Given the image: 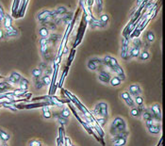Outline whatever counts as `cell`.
<instances>
[{"label": "cell", "mask_w": 165, "mask_h": 146, "mask_svg": "<svg viewBox=\"0 0 165 146\" xmlns=\"http://www.w3.org/2000/svg\"><path fill=\"white\" fill-rule=\"evenodd\" d=\"M127 130V122L122 117H116L114 118L110 127V133L111 136H115L120 132H126Z\"/></svg>", "instance_id": "cell-1"}, {"label": "cell", "mask_w": 165, "mask_h": 146, "mask_svg": "<svg viewBox=\"0 0 165 146\" xmlns=\"http://www.w3.org/2000/svg\"><path fill=\"white\" fill-rule=\"evenodd\" d=\"M36 18L40 24H46V23L53 21V11L50 10H43L39 11L36 15Z\"/></svg>", "instance_id": "cell-2"}, {"label": "cell", "mask_w": 165, "mask_h": 146, "mask_svg": "<svg viewBox=\"0 0 165 146\" xmlns=\"http://www.w3.org/2000/svg\"><path fill=\"white\" fill-rule=\"evenodd\" d=\"M128 132H120L112 137V146H124L127 142Z\"/></svg>", "instance_id": "cell-3"}, {"label": "cell", "mask_w": 165, "mask_h": 146, "mask_svg": "<svg viewBox=\"0 0 165 146\" xmlns=\"http://www.w3.org/2000/svg\"><path fill=\"white\" fill-rule=\"evenodd\" d=\"M129 47H130V42H129L128 38L124 37L122 39L121 43V58L124 61L130 60V56H129Z\"/></svg>", "instance_id": "cell-4"}, {"label": "cell", "mask_w": 165, "mask_h": 146, "mask_svg": "<svg viewBox=\"0 0 165 146\" xmlns=\"http://www.w3.org/2000/svg\"><path fill=\"white\" fill-rule=\"evenodd\" d=\"M111 75H110V72L108 71L107 68H101V66L98 68V75H97V78L100 82L104 84H109L110 83V80L111 78Z\"/></svg>", "instance_id": "cell-5"}, {"label": "cell", "mask_w": 165, "mask_h": 146, "mask_svg": "<svg viewBox=\"0 0 165 146\" xmlns=\"http://www.w3.org/2000/svg\"><path fill=\"white\" fill-rule=\"evenodd\" d=\"M100 66H103V63H102V58H98V57H95L92 58L88 61L87 62V68L90 71H97L98 68Z\"/></svg>", "instance_id": "cell-6"}, {"label": "cell", "mask_w": 165, "mask_h": 146, "mask_svg": "<svg viewBox=\"0 0 165 146\" xmlns=\"http://www.w3.org/2000/svg\"><path fill=\"white\" fill-rule=\"evenodd\" d=\"M21 78H22V75L19 74L18 72L12 71L11 74H10V75L8 76L7 81H8L11 85L15 86V85H18V84H19V82H20Z\"/></svg>", "instance_id": "cell-7"}, {"label": "cell", "mask_w": 165, "mask_h": 146, "mask_svg": "<svg viewBox=\"0 0 165 146\" xmlns=\"http://www.w3.org/2000/svg\"><path fill=\"white\" fill-rule=\"evenodd\" d=\"M150 112L152 113V115L154 117V119L156 121H161V117H162V114H161V108H160V106L159 104H153L152 106H151V110Z\"/></svg>", "instance_id": "cell-8"}, {"label": "cell", "mask_w": 165, "mask_h": 146, "mask_svg": "<svg viewBox=\"0 0 165 146\" xmlns=\"http://www.w3.org/2000/svg\"><path fill=\"white\" fill-rule=\"evenodd\" d=\"M4 31H5V38H9V39L19 37V35H20L18 28H16V27L13 26L9 27V28L4 29Z\"/></svg>", "instance_id": "cell-9"}, {"label": "cell", "mask_w": 165, "mask_h": 146, "mask_svg": "<svg viewBox=\"0 0 165 146\" xmlns=\"http://www.w3.org/2000/svg\"><path fill=\"white\" fill-rule=\"evenodd\" d=\"M142 88L139 84H131L128 88V93H130L131 96H138L142 94Z\"/></svg>", "instance_id": "cell-10"}, {"label": "cell", "mask_w": 165, "mask_h": 146, "mask_svg": "<svg viewBox=\"0 0 165 146\" xmlns=\"http://www.w3.org/2000/svg\"><path fill=\"white\" fill-rule=\"evenodd\" d=\"M98 106L100 108V117L108 119L109 117V106L106 102H99Z\"/></svg>", "instance_id": "cell-11"}, {"label": "cell", "mask_w": 165, "mask_h": 146, "mask_svg": "<svg viewBox=\"0 0 165 146\" xmlns=\"http://www.w3.org/2000/svg\"><path fill=\"white\" fill-rule=\"evenodd\" d=\"M110 72H111V73H114V74H116V75H117L122 81H124V80H126V78H127L126 73H124V71L123 68L120 66V64L117 65L116 67H114L113 69L111 70Z\"/></svg>", "instance_id": "cell-12"}, {"label": "cell", "mask_w": 165, "mask_h": 146, "mask_svg": "<svg viewBox=\"0 0 165 146\" xmlns=\"http://www.w3.org/2000/svg\"><path fill=\"white\" fill-rule=\"evenodd\" d=\"M67 12L68 10L65 6H58L55 10H53V18H55L56 16H63Z\"/></svg>", "instance_id": "cell-13"}, {"label": "cell", "mask_w": 165, "mask_h": 146, "mask_svg": "<svg viewBox=\"0 0 165 146\" xmlns=\"http://www.w3.org/2000/svg\"><path fill=\"white\" fill-rule=\"evenodd\" d=\"M73 19H74V12L68 11L65 15L62 16V24L68 26L71 23H72Z\"/></svg>", "instance_id": "cell-14"}, {"label": "cell", "mask_w": 165, "mask_h": 146, "mask_svg": "<svg viewBox=\"0 0 165 146\" xmlns=\"http://www.w3.org/2000/svg\"><path fill=\"white\" fill-rule=\"evenodd\" d=\"M13 89V86L11 85L8 81H2L0 82V93H8L10 90Z\"/></svg>", "instance_id": "cell-15"}, {"label": "cell", "mask_w": 165, "mask_h": 146, "mask_svg": "<svg viewBox=\"0 0 165 146\" xmlns=\"http://www.w3.org/2000/svg\"><path fill=\"white\" fill-rule=\"evenodd\" d=\"M150 57H151V54H150V52L148 51V50H147V49H142L138 58H139L140 61H147L150 58Z\"/></svg>", "instance_id": "cell-16"}, {"label": "cell", "mask_w": 165, "mask_h": 146, "mask_svg": "<svg viewBox=\"0 0 165 146\" xmlns=\"http://www.w3.org/2000/svg\"><path fill=\"white\" fill-rule=\"evenodd\" d=\"M147 130L150 134H153V135H158L160 133V130H161V126L160 125L158 124H153L152 125H150L147 127Z\"/></svg>", "instance_id": "cell-17"}, {"label": "cell", "mask_w": 165, "mask_h": 146, "mask_svg": "<svg viewBox=\"0 0 165 146\" xmlns=\"http://www.w3.org/2000/svg\"><path fill=\"white\" fill-rule=\"evenodd\" d=\"M141 50H142L141 48L131 45V46L129 47V56H130V58H137L141 53Z\"/></svg>", "instance_id": "cell-18"}, {"label": "cell", "mask_w": 165, "mask_h": 146, "mask_svg": "<svg viewBox=\"0 0 165 146\" xmlns=\"http://www.w3.org/2000/svg\"><path fill=\"white\" fill-rule=\"evenodd\" d=\"M2 24H3V26H4V29L12 26V18L11 17V15H9L6 13V15H5V17H4V19L2 21Z\"/></svg>", "instance_id": "cell-19"}, {"label": "cell", "mask_w": 165, "mask_h": 146, "mask_svg": "<svg viewBox=\"0 0 165 146\" xmlns=\"http://www.w3.org/2000/svg\"><path fill=\"white\" fill-rule=\"evenodd\" d=\"M60 35L59 34H57V33H54V32H50V34H49L48 36V42H49V44H53V45H55L57 43H58V41L60 40Z\"/></svg>", "instance_id": "cell-20"}, {"label": "cell", "mask_w": 165, "mask_h": 146, "mask_svg": "<svg viewBox=\"0 0 165 146\" xmlns=\"http://www.w3.org/2000/svg\"><path fill=\"white\" fill-rule=\"evenodd\" d=\"M38 33H39V36H40L41 38H48L49 34H50V31H49V29L47 28L46 26H42L39 28Z\"/></svg>", "instance_id": "cell-21"}, {"label": "cell", "mask_w": 165, "mask_h": 146, "mask_svg": "<svg viewBox=\"0 0 165 146\" xmlns=\"http://www.w3.org/2000/svg\"><path fill=\"white\" fill-rule=\"evenodd\" d=\"M122 82H123V81L120 79L117 75H113V76H111V78H110V83H109V84H110L111 87H118L119 85H121Z\"/></svg>", "instance_id": "cell-22"}, {"label": "cell", "mask_w": 165, "mask_h": 146, "mask_svg": "<svg viewBox=\"0 0 165 146\" xmlns=\"http://www.w3.org/2000/svg\"><path fill=\"white\" fill-rule=\"evenodd\" d=\"M95 4L96 7V13L100 15L104 9V0H95Z\"/></svg>", "instance_id": "cell-23"}, {"label": "cell", "mask_w": 165, "mask_h": 146, "mask_svg": "<svg viewBox=\"0 0 165 146\" xmlns=\"http://www.w3.org/2000/svg\"><path fill=\"white\" fill-rule=\"evenodd\" d=\"M117 65H119V62L117 61V58H114V57H111L110 60V62H109V65H108V67H107V69H108L110 72L114 67H116Z\"/></svg>", "instance_id": "cell-24"}, {"label": "cell", "mask_w": 165, "mask_h": 146, "mask_svg": "<svg viewBox=\"0 0 165 146\" xmlns=\"http://www.w3.org/2000/svg\"><path fill=\"white\" fill-rule=\"evenodd\" d=\"M43 75V72L40 69L39 67L34 68V69H32V71H31V75H32L33 78H41Z\"/></svg>", "instance_id": "cell-25"}, {"label": "cell", "mask_w": 165, "mask_h": 146, "mask_svg": "<svg viewBox=\"0 0 165 146\" xmlns=\"http://www.w3.org/2000/svg\"><path fill=\"white\" fill-rule=\"evenodd\" d=\"M11 139V135L6 132L5 130H3L0 128V140H1L3 142H8Z\"/></svg>", "instance_id": "cell-26"}, {"label": "cell", "mask_w": 165, "mask_h": 146, "mask_svg": "<svg viewBox=\"0 0 165 146\" xmlns=\"http://www.w3.org/2000/svg\"><path fill=\"white\" fill-rule=\"evenodd\" d=\"M49 106L43 107L42 108V112H43V117L44 119H51L52 117V112L50 111V109L48 108Z\"/></svg>", "instance_id": "cell-27"}, {"label": "cell", "mask_w": 165, "mask_h": 146, "mask_svg": "<svg viewBox=\"0 0 165 146\" xmlns=\"http://www.w3.org/2000/svg\"><path fill=\"white\" fill-rule=\"evenodd\" d=\"M145 38H146V41L148 43H152L155 42L156 40V36H155V33L153 32L152 30H148L145 34Z\"/></svg>", "instance_id": "cell-28"}, {"label": "cell", "mask_w": 165, "mask_h": 146, "mask_svg": "<svg viewBox=\"0 0 165 146\" xmlns=\"http://www.w3.org/2000/svg\"><path fill=\"white\" fill-rule=\"evenodd\" d=\"M41 81L43 82V84L44 85V87L46 86H50L52 83V79L51 76L48 75H43V76L41 77Z\"/></svg>", "instance_id": "cell-29"}, {"label": "cell", "mask_w": 165, "mask_h": 146, "mask_svg": "<svg viewBox=\"0 0 165 146\" xmlns=\"http://www.w3.org/2000/svg\"><path fill=\"white\" fill-rule=\"evenodd\" d=\"M99 21L105 26H107V25H108L109 22H110V16L107 14V13H101V14L99 15Z\"/></svg>", "instance_id": "cell-30"}, {"label": "cell", "mask_w": 165, "mask_h": 146, "mask_svg": "<svg viewBox=\"0 0 165 146\" xmlns=\"http://www.w3.org/2000/svg\"><path fill=\"white\" fill-rule=\"evenodd\" d=\"M130 114H131L132 117H134V118H139V117H141V115H142V111L139 109V108L133 107V108H131Z\"/></svg>", "instance_id": "cell-31"}, {"label": "cell", "mask_w": 165, "mask_h": 146, "mask_svg": "<svg viewBox=\"0 0 165 146\" xmlns=\"http://www.w3.org/2000/svg\"><path fill=\"white\" fill-rule=\"evenodd\" d=\"M33 84L36 90H41L44 87L43 82L41 81V78H33Z\"/></svg>", "instance_id": "cell-32"}, {"label": "cell", "mask_w": 165, "mask_h": 146, "mask_svg": "<svg viewBox=\"0 0 165 146\" xmlns=\"http://www.w3.org/2000/svg\"><path fill=\"white\" fill-rule=\"evenodd\" d=\"M55 118L57 119V121L60 122V125L61 126H64L68 124V120H67V118H64V117H62L60 115H56Z\"/></svg>", "instance_id": "cell-33"}, {"label": "cell", "mask_w": 165, "mask_h": 146, "mask_svg": "<svg viewBox=\"0 0 165 146\" xmlns=\"http://www.w3.org/2000/svg\"><path fill=\"white\" fill-rule=\"evenodd\" d=\"M60 115L62 116V117H64V118L70 117V115H71V109H69L68 107H64V108L60 110Z\"/></svg>", "instance_id": "cell-34"}, {"label": "cell", "mask_w": 165, "mask_h": 146, "mask_svg": "<svg viewBox=\"0 0 165 146\" xmlns=\"http://www.w3.org/2000/svg\"><path fill=\"white\" fill-rule=\"evenodd\" d=\"M132 44L133 46H136V47H139V48H142V44H144V43L142 42V40L140 38H133V41H132Z\"/></svg>", "instance_id": "cell-35"}, {"label": "cell", "mask_w": 165, "mask_h": 146, "mask_svg": "<svg viewBox=\"0 0 165 146\" xmlns=\"http://www.w3.org/2000/svg\"><path fill=\"white\" fill-rule=\"evenodd\" d=\"M142 119H144V121L149 120V119H152V118H154L153 115H152V113H151L149 110H146V109H144V110L142 111Z\"/></svg>", "instance_id": "cell-36"}, {"label": "cell", "mask_w": 165, "mask_h": 146, "mask_svg": "<svg viewBox=\"0 0 165 146\" xmlns=\"http://www.w3.org/2000/svg\"><path fill=\"white\" fill-rule=\"evenodd\" d=\"M95 121H96L97 124L102 127V126H104L107 124V121H108V119H105V118H103V117H96Z\"/></svg>", "instance_id": "cell-37"}, {"label": "cell", "mask_w": 165, "mask_h": 146, "mask_svg": "<svg viewBox=\"0 0 165 146\" xmlns=\"http://www.w3.org/2000/svg\"><path fill=\"white\" fill-rule=\"evenodd\" d=\"M75 55V49L73 48L72 50H71V53H70V55H69L68 62H67V66H70V65H71V63H72V61H73V60H74Z\"/></svg>", "instance_id": "cell-38"}, {"label": "cell", "mask_w": 165, "mask_h": 146, "mask_svg": "<svg viewBox=\"0 0 165 146\" xmlns=\"http://www.w3.org/2000/svg\"><path fill=\"white\" fill-rule=\"evenodd\" d=\"M134 102H135V104L138 105V106H142V105H144V97H142V95H138V96H135Z\"/></svg>", "instance_id": "cell-39"}, {"label": "cell", "mask_w": 165, "mask_h": 146, "mask_svg": "<svg viewBox=\"0 0 165 146\" xmlns=\"http://www.w3.org/2000/svg\"><path fill=\"white\" fill-rule=\"evenodd\" d=\"M124 102H126V104L127 105L128 107H130V108H133V107L136 106V104H135V102H134V99L132 98V96H131L130 98L124 100Z\"/></svg>", "instance_id": "cell-40"}, {"label": "cell", "mask_w": 165, "mask_h": 146, "mask_svg": "<svg viewBox=\"0 0 165 146\" xmlns=\"http://www.w3.org/2000/svg\"><path fill=\"white\" fill-rule=\"evenodd\" d=\"M42 141L39 140H33L29 141V146H42Z\"/></svg>", "instance_id": "cell-41"}, {"label": "cell", "mask_w": 165, "mask_h": 146, "mask_svg": "<svg viewBox=\"0 0 165 146\" xmlns=\"http://www.w3.org/2000/svg\"><path fill=\"white\" fill-rule=\"evenodd\" d=\"M39 43H40V46H43V45L49 44L48 39H47V38H40V40H39ZM49 45H50V44H49Z\"/></svg>", "instance_id": "cell-42"}, {"label": "cell", "mask_w": 165, "mask_h": 146, "mask_svg": "<svg viewBox=\"0 0 165 146\" xmlns=\"http://www.w3.org/2000/svg\"><path fill=\"white\" fill-rule=\"evenodd\" d=\"M130 97H131V95H130V93H128V90H126V92H123L121 93V98L123 100H127V99L130 98Z\"/></svg>", "instance_id": "cell-43"}, {"label": "cell", "mask_w": 165, "mask_h": 146, "mask_svg": "<svg viewBox=\"0 0 165 146\" xmlns=\"http://www.w3.org/2000/svg\"><path fill=\"white\" fill-rule=\"evenodd\" d=\"M5 15H6V12H5V11H4L3 7L1 6V4H0V22L3 21V19H4V17H5Z\"/></svg>", "instance_id": "cell-44"}, {"label": "cell", "mask_w": 165, "mask_h": 146, "mask_svg": "<svg viewBox=\"0 0 165 146\" xmlns=\"http://www.w3.org/2000/svg\"><path fill=\"white\" fill-rule=\"evenodd\" d=\"M47 67H48V64H47V62H46V61L41 62V63H40V65H39V68H40V69H41L43 72L46 70Z\"/></svg>", "instance_id": "cell-45"}, {"label": "cell", "mask_w": 165, "mask_h": 146, "mask_svg": "<svg viewBox=\"0 0 165 146\" xmlns=\"http://www.w3.org/2000/svg\"><path fill=\"white\" fill-rule=\"evenodd\" d=\"M43 73H44V75H50L51 74H53V69H52V67H50V66H48L46 70L43 71Z\"/></svg>", "instance_id": "cell-46"}, {"label": "cell", "mask_w": 165, "mask_h": 146, "mask_svg": "<svg viewBox=\"0 0 165 146\" xmlns=\"http://www.w3.org/2000/svg\"><path fill=\"white\" fill-rule=\"evenodd\" d=\"M145 122V125H146V127H148L150 125H152L153 124H155V119L152 118V119H149V120H146L144 121Z\"/></svg>", "instance_id": "cell-47"}, {"label": "cell", "mask_w": 165, "mask_h": 146, "mask_svg": "<svg viewBox=\"0 0 165 146\" xmlns=\"http://www.w3.org/2000/svg\"><path fill=\"white\" fill-rule=\"evenodd\" d=\"M5 38V31L3 28H0V41H2Z\"/></svg>", "instance_id": "cell-48"}, {"label": "cell", "mask_w": 165, "mask_h": 146, "mask_svg": "<svg viewBox=\"0 0 165 146\" xmlns=\"http://www.w3.org/2000/svg\"><path fill=\"white\" fill-rule=\"evenodd\" d=\"M68 46H67V44L64 45V47L62 48V55H67L68 54Z\"/></svg>", "instance_id": "cell-49"}, {"label": "cell", "mask_w": 165, "mask_h": 146, "mask_svg": "<svg viewBox=\"0 0 165 146\" xmlns=\"http://www.w3.org/2000/svg\"><path fill=\"white\" fill-rule=\"evenodd\" d=\"M145 1H146V0H136L137 5H138V6H140L141 4H144H144H145Z\"/></svg>", "instance_id": "cell-50"}, {"label": "cell", "mask_w": 165, "mask_h": 146, "mask_svg": "<svg viewBox=\"0 0 165 146\" xmlns=\"http://www.w3.org/2000/svg\"><path fill=\"white\" fill-rule=\"evenodd\" d=\"M1 146H9V145H8V143H7V142H3V144H2Z\"/></svg>", "instance_id": "cell-51"}, {"label": "cell", "mask_w": 165, "mask_h": 146, "mask_svg": "<svg viewBox=\"0 0 165 146\" xmlns=\"http://www.w3.org/2000/svg\"><path fill=\"white\" fill-rule=\"evenodd\" d=\"M71 146H77V145H74V144H72V145H71Z\"/></svg>", "instance_id": "cell-52"}, {"label": "cell", "mask_w": 165, "mask_h": 146, "mask_svg": "<svg viewBox=\"0 0 165 146\" xmlns=\"http://www.w3.org/2000/svg\"><path fill=\"white\" fill-rule=\"evenodd\" d=\"M42 146H43V145H42Z\"/></svg>", "instance_id": "cell-53"}]
</instances>
